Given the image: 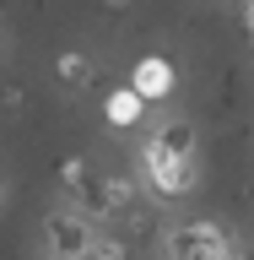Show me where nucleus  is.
<instances>
[{"instance_id":"nucleus-9","label":"nucleus","mask_w":254,"mask_h":260,"mask_svg":"<svg viewBox=\"0 0 254 260\" xmlns=\"http://www.w3.org/2000/svg\"><path fill=\"white\" fill-rule=\"evenodd\" d=\"M87 260H130V244L119 239V233H103V228H97L92 244H87Z\"/></svg>"},{"instance_id":"nucleus-2","label":"nucleus","mask_w":254,"mask_h":260,"mask_svg":"<svg viewBox=\"0 0 254 260\" xmlns=\"http://www.w3.org/2000/svg\"><path fill=\"white\" fill-rule=\"evenodd\" d=\"M135 195H141V179L135 174H92L87 184H81V195H76V211L92 228L125 222L130 211H135Z\"/></svg>"},{"instance_id":"nucleus-11","label":"nucleus","mask_w":254,"mask_h":260,"mask_svg":"<svg viewBox=\"0 0 254 260\" xmlns=\"http://www.w3.org/2000/svg\"><path fill=\"white\" fill-rule=\"evenodd\" d=\"M0 109L22 114V109H27V92H22V87H11V81H6V87H0Z\"/></svg>"},{"instance_id":"nucleus-15","label":"nucleus","mask_w":254,"mask_h":260,"mask_svg":"<svg viewBox=\"0 0 254 260\" xmlns=\"http://www.w3.org/2000/svg\"><path fill=\"white\" fill-rule=\"evenodd\" d=\"M216 260H249V255H243L238 244H233V249H222V255H216Z\"/></svg>"},{"instance_id":"nucleus-1","label":"nucleus","mask_w":254,"mask_h":260,"mask_svg":"<svg viewBox=\"0 0 254 260\" xmlns=\"http://www.w3.org/2000/svg\"><path fill=\"white\" fill-rule=\"evenodd\" d=\"M135 168H141L135 179H141V190L152 195V201H184V195H195V184H200L195 162L162 152L152 136H141V146H135Z\"/></svg>"},{"instance_id":"nucleus-10","label":"nucleus","mask_w":254,"mask_h":260,"mask_svg":"<svg viewBox=\"0 0 254 260\" xmlns=\"http://www.w3.org/2000/svg\"><path fill=\"white\" fill-rule=\"evenodd\" d=\"M87 179H92V174H87V157H81V152H70V157H60V190L70 195V201L81 195V184H87Z\"/></svg>"},{"instance_id":"nucleus-8","label":"nucleus","mask_w":254,"mask_h":260,"mask_svg":"<svg viewBox=\"0 0 254 260\" xmlns=\"http://www.w3.org/2000/svg\"><path fill=\"white\" fill-rule=\"evenodd\" d=\"M152 141H157L162 152H173V157L195 162V146H200V136H195V125H190V119H162V125L152 130Z\"/></svg>"},{"instance_id":"nucleus-7","label":"nucleus","mask_w":254,"mask_h":260,"mask_svg":"<svg viewBox=\"0 0 254 260\" xmlns=\"http://www.w3.org/2000/svg\"><path fill=\"white\" fill-rule=\"evenodd\" d=\"M141 119H146V103L130 87H108L103 92V125L108 130H141Z\"/></svg>"},{"instance_id":"nucleus-14","label":"nucleus","mask_w":254,"mask_h":260,"mask_svg":"<svg viewBox=\"0 0 254 260\" xmlns=\"http://www.w3.org/2000/svg\"><path fill=\"white\" fill-rule=\"evenodd\" d=\"M6 60H11V32L0 27V65H6Z\"/></svg>"},{"instance_id":"nucleus-17","label":"nucleus","mask_w":254,"mask_h":260,"mask_svg":"<svg viewBox=\"0 0 254 260\" xmlns=\"http://www.w3.org/2000/svg\"><path fill=\"white\" fill-rule=\"evenodd\" d=\"M249 260H254V255H249Z\"/></svg>"},{"instance_id":"nucleus-5","label":"nucleus","mask_w":254,"mask_h":260,"mask_svg":"<svg viewBox=\"0 0 254 260\" xmlns=\"http://www.w3.org/2000/svg\"><path fill=\"white\" fill-rule=\"evenodd\" d=\"M44 233H49V255L54 260H87V244H92L97 228L87 222L81 211H49Z\"/></svg>"},{"instance_id":"nucleus-16","label":"nucleus","mask_w":254,"mask_h":260,"mask_svg":"<svg viewBox=\"0 0 254 260\" xmlns=\"http://www.w3.org/2000/svg\"><path fill=\"white\" fill-rule=\"evenodd\" d=\"M0 201H6V190H0Z\"/></svg>"},{"instance_id":"nucleus-12","label":"nucleus","mask_w":254,"mask_h":260,"mask_svg":"<svg viewBox=\"0 0 254 260\" xmlns=\"http://www.w3.org/2000/svg\"><path fill=\"white\" fill-rule=\"evenodd\" d=\"M238 11H243V32L254 38V0H238Z\"/></svg>"},{"instance_id":"nucleus-6","label":"nucleus","mask_w":254,"mask_h":260,"mask_svg":"<svg viewBox=\"0 0 254 260\" xmlns=\"http://www.w3.org/2000/svg\"><path fill=\"white\" fill-rule=\"evenodd\" d=\"M49 71H54V81H60L65 92H81V87H92V76H97V60L92 54H87V49H60V54H54V65H49Z\"/></svg>"},{"instance_id":"nucleus-13","label":"nucleus","mask_w":254,"mask_h":260,"mask_svg":"<svg viewBox=\"0 0 254 260\" xmlns=\"http://www.w3.org/2000/svg\"><path fill=\"white\" fill-rule=\"evenodd\" d=\"M97 6H103L108 16H125V11H130V0H97Z\"/></svg>"},{"instance_id":"nucleus-4","label":"nucleus","mask_w":254,"mask_h":260,"mask_svg":"<svg viewBox=\"0 0 254 260\" xmlns=\"http://www.w3.org/2000/svg\"><path fill=\"white\" fill-rule=\"evenodd\" d=\"M125 87L141 98L146 109H152V103H162V98H173V92H178V65L168 60V54H135V65H130Z\"/></svg>"},{"instance_id":"nucleus-3","label":"nucleus","mask_w":254,"mask_h":260,"mask_svg":"<svg viewBox=\"0 0 254 260\" xmlns=\"http://www.w3.org/2000/svg\"><path fill=\"white\" fill-rule=\"evenodd\" d=\"M222 249H233V239L211 217H190V222L168 228V260H216Z\"/></svg>"}]
</instances>
